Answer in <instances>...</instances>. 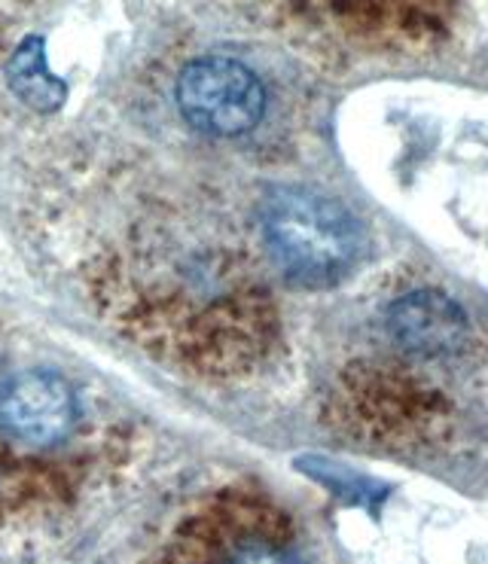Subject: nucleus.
<instances>
[{
    "label": "nucleus",
    "instance_id": "obj_1",
    "mask_svg": "<svg viewBox=\"0 0 488 564\" xmlns=\"http://www.w3.org/2000/svg\"><path fill=\"white\" fill-rule=\"evenodd\" d=\"M263 238L281 272L308 288L343 281L357 263L360 229L355 217L315 189L284 186L260 210Z\"/></svg>",
    "mask_w": 488,
    "mask_h": 564
},
{
    "label": "nucleus",
    "instance_id": "obj_2",
    "mask_svg": "<svg viewBox=\"0 0 488 564\" xmlns=\"http://www.w3.org/2000/svg\"><path fill=\"white\" fill-rule=\"evenodd\" d=\"M177 107L202 134L238 138L263 119L265 89L251 67L226 55H205L181 70Z\"/></svg>",
    "mask_w": 488,
    "mask_h": 564
},
{
    "label": "nucleus",
    "instance_id": "obj_3",
    "mask_svg": "<svg viewBox=\"0 0 488 564\" xmlns=\"http://www.w3.org/2000/svg\"><path fill=\"white\" fill-rule=\"evenodd\" d=\"M77 394L50 369H28L0 384V431L22 446L50 448L77 424Z\"/></svg>",
    "mask_w": 488,
    "mask_h": 564
},
{
    "label": "nucleus",
    "instance_id": "obj_4",
    "mask_svg": "<svg viewBox=\"0 0 488 564\" xmlns=\"http://www.w3.org/2000/svg\"><path fill=\"white\" fill-rule=\"evenodd\" d=\"M388 329L406 351L436 357L462 341L467 321L458 302L436 290H419L388 308Z\"/></svg>",
    "mask_w": 488,
    "mask_h": 564
},
{
    "label": "nucleus",
    "instance_id": "obj_5",
    "mask_svg": "<svg viewBox=\"0 0 488 564\" xmlns=\"http://www.w3.org/2000/svg\"><path fill=\"white\" fill-rule=\"evenodd\" d=\"M10 83H13L15 93L25 98V105H31L34 110H43V113L55 110V107L62 105V98H65V83L50 74L46 55H43V46H40L37 40L25 43L13 55V62H10Z\"/></svg>",
    "mask_w": 488,
    "mask_h": 564
},
{
    "label": "nucleus",
    "instance_id": "obj_6",
    "mask_svg": "<svg viewBox=\"0 0 488 564\" xmlns=\"http://www.w3.org/2000/svg\"><path fill=\"white\" fill-rule=\"evenodd\" d=\"M229 564H296L288 552L272 546H245Z\"/></svg>",
    "mask_w": 488,
    "mask_h": 564
}]
</instances>
